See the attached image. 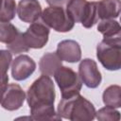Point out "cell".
Listing matches in <instances>:
<instances>
[{
	"label": "cell",
	"instance_id": "cell-20",
	"mask_svg": "<svg viewBox=\"0 0 121 121\" xmlns=\"http://www.w3.org/2000/svg\"><path fill=\"white\" fill-rule=\"evenodd\" d=\"M95 115L96 118L100 121H118L120 119L119 112L114 110V108L109 106L100 109L97 112H95Z\"/></svg>",
	"mask_w": 121,
	"mask_h": 121
},
{
	"label": "cell",
	"instance_id": "cell-2",
	"mask_svg": "<svg viewBox=\"0 0 121 121\" xmlns=\"http://www.w3.org/2000/svg\"><path fill=\"white\" fill-rule=\"evenodd\" d=\"M58 114L71 121H91L95 117V110L90 101L78 94L60 101Z\"/></svg>",
	"mask_w": 121,
	"mask_h": 121
},
{
	"label": "cell",
	"instance_id": "cell-11",
	"mask_svg": "<svg viewBox=\"0 0 121 121\" xmlns=\"http://www.w3.org/2000/svg\"><path fill=\"white\" fill-rule=\"evenodd\" d=\"M16 11L21 21L25 23H33L41 16L42 7L37 0H21Z\"/></svg>",
	"mask_w": 121,
	"mask_h": 121
},
{
	"label": "cell",
	"instance_id": "cell-7",
	"mask_svg": "<svg viewBox=\"0 0 121 121\" xmlns=\"http://www.w3.org/2000/svg\"><path fill=\"white\" fill-rule=\"evenodd\" d=\"M49 28L46 25L40 21L33 22L23 33L24 40L29 48H42L45 45L48 41Z\"/></svg>",
	"mask_w": 121,
	"mask_h": 121
},
{
	"label": "cell",
	"instance_id": "cell-22",
	"mask_svg": "<svg viewBox=\"0 0 121 121\" xmlns=\"http://www.w3.org/2000/svg\"><path fill=\"white\" fill-rule=\"evenodd\" d=\"M50 6H57V7H62L64 5H67V3L70 0H45Z\"/></svg>",
	"mask_w": 121,
	"mask_h": 121
},
{
	"label": "cell",
	"instance_id": "cell-17",
	"mask_svg": "<svg viewBox=\"0 0 121 121\" xmlns=\"http://www.w3.org/2000/svg\"><path fill=\"white\" fill-rule=\"evenodd\" d=\"M97 30L106 37H115L120 35L121 27L118 22L113 19H104L101 20L97 26Z\"/></svg>",
	"mask_w": 121,
	"mask_h": 121
},
{
	"label": "cell",
	"instance_id": "cell-19",
	"mask_svg": "<svg viewBox=\"0 0 121 121\" xmlns=\"http://www.w3.org/2000/svg\"><path fill=\"white\" fill-rule=\"evenodd\" d=\"M16 4L14 0H2L0 6V21L9 22L15 17Z\"/></svg>",
	"mask_w": 121,
	"mask_h": 121
},
{
	"label": "cell",
	"instance_id": "cell-8",
	"mask_svg": "<svg viewBox=\"0 0 121 121\" xmlns=\"http://www.w3.org/2000/svg\"><path fill=\"white\" fill-rule=\"evenodd\" d=\"M78 77L88 88H96L101 82V74L96 62L91 59H84L78 65Z\"/></svg>",
	"mask_w": 121,
	"mask_h": 121
},
{
	"label": "cell",
	"instance_id": "cell-6",
	"mask_svg": "<svg viewBox=\"0 0 121 121\" xmlns=\"http://www.w3.org/2000/svg\"><path fill=\"white\" fill-rule=\"evenodd\" d=\"M54 77L59 88L60 89L62 98H68L79 94L82 82L74 70L61 65L55 72Z\"/></svg>",
	"mask_w": 121,
	"mask_h": 121
},
{
	"label": "cell",
	"instance_id": "cell-10",
	"mask_svg": "<svg viewBox=\"0 0 121 121\" xmlns=\"http://www.w3.org/2000/svg\"><path fill=\"white\" fill-rule=\"evenodd\" d=\"M36 69L35 61L26 55H20L12 60L11 75L15 80H25Z\"/></svg>",
	"mask_w": 121,
	"mask_h": 121
},
{
	"label": "cell",
	"instance_id": "cell-9",
	"mask_svg": "<svg viewBox=\"0 0 121 121\" xmlns=\"http://www.w3.org/2000/svg\"><path fill=\"white\" fill-rule=\"evenodd\" d=\"M26 95L23 89L15 83L9 84L1 98V106L8 111H15L23 106Z\"/></svg>",
	"mask_w": 121,
	"mask_h": 121
},
{
	"label": "cell",
	"instance_id": "cell-23",
	"mask_svg": "<svg viewBox=\"0 0 121 121\" xmlns=\"http://www.w3.org/2000/svg\"><path fill=\"white\" fill-rule=\"evenodd\" d=\"M1 3H2V0H0V6H1Z\"/></svg>",
	"mask_w": 121,
	"mask_h": 121
},
{
	"label": "cell",
	"instance_id": "cell-4",
	"mask_svg": "<svg viewBox=\"0 0 121 121\" xmlns=\"http://www.w3.org/2000/svg\"><path fill=\"white\" fill-rule=\"evenodd\" d=\"M96 4L87 0H70L66 5V12L75 23H81L84 27L90 28L98 20Z\"/></svg>",
	"mask_w": 121,
	"mask_h": 121
},
{
	"label": "cell",
	"instance_id": "cell-15",
	"mask_svg": "<svg viewBox=\"0 0 121 121\" xmlns=\"http://www.w3.org/2000/svg\"><path fill=\"white\" fill-rule=\"evenodd\" d=\"M12 60L11 53L9 50H0V101L5 90L8 87V70Z\"/></svg>",
	"mask_w": 121,
	"mask_h": 121
},
{
	"label": "cell",
	"instance_id": "cell-14",
	"mask_svg": "<svg viewBox=\"0 0 121 121\" xmlns=\"http://www.w3.org/2000/svg\"><path fill=\"white\" fill-rule=\"evenodd\" d=\"M40 71L43 75L54 76L55 72L61 66V60L57 55V53H46L44 54L39 62Z\"/></svg>",
	"mask_w": 121,
	"mask_h": 121
},
{
	"label": "cell",
	"instance_id": "cell-5",
	"mask_svg": "<svg viewBox=\"0 0 121 121\" xmlns=\"http://www.w3.org/2000/svg\"><path fill=\"white\" fill-rule=\"evenodd\" d=\"M41 16L44 25L58 32H67L74 27L75 22L62 7H48L42 12Z\"/></svg>",
	"mask_w": 121,
	"mask_h": 121
},
{
	"label": "cell",
	"instance_id": "cell-21",
	"mask_svg": "<svg viewBox=\"0 0 121 121\" xmlns=\"http://www.w3.org/2000/svg\"><path fill=\"white\" fill-rule=\"evenodd\" d=\"M7 47L9 49V51L10 53L13 54H19V53H23V52H27L29 47L26 45L24 37H23V33L18 34V36L9 44H7Z\"/></svg>",
	"mask_w": 121,
	"mask_h": 121
},
{
	"label": "cell",
	"instance_id": "cell-18",
	"mask_svg": "<svg viewBox=\"0 0 121 121\" xmlns=\"http://www.w3.org/2000/svg\"><path fill=\"white\" fill-rule=\"evenodd\" d=\"M19 34L18 29L9 22L0 21V42L10 43Z\"/></svg>",
	"mask_w": 121,
	"mask_h": 121
},
{
	"label": "cell",
	"instance_id": "cell-12",
	"mask_svg": "<svg viewBox=\"0 0 121 121\" xmlns=\"http://www.w3.org/2000/svg\"><path fill=\"white\" fill-rule=\"evenodd\" d=\"M56 53L61 60L67 62H78L81 58L80 46L74 40H64L59 43Z\"/></svg>",
	"mask_w": 121,
	"mask_h": 121
},
{
	"label": "cell",
	"instance_id": "cell-1",
	"mask_svg": "<svg viewBox=\"0 0 121 121\" xmlns=\"http://www.w3.org/2000/svg\"><path fill=\"white\" fill-rule=\"evenodd\" d=\"M26 100L34 120H60L61 117L55 112V87L47 75H42L28 88Z\"/></svg>",
	"mask_w": 121,
	"mask_h": 121
},
{
	"label": "cell",
	"instance_id": "cell-13",
	"mask_svg": "<svg viewBox=\"0 0 121 121\" xmlns=\"http://www.w3.org/2000/svg\"><path fill=\"white\" fill-rule=\"evenodd\" d=\"M120 0H101L96 4V11L99 19H113L120 14Z\"/></svg>",
	"mask_w": 121,
	"mask_h": 121
},
{
	"label": "cell",
	"instance_id": "cell-3",
	"mask_svg": "<svg viewBox=\"0 0 121 121\" xmlns=\"http://www.w3.org/2000/svg\"><path fill=\"white\" fill-rule=\"evenodd\" d=\"M96 57L108 70H119L121 67V35L106 37L96 47Z\"/></svg>",
	"mask_w": 121,
	"mask_h": 121
},
{
	"label": "cell",
	"instance_id": "cell-16",
	"mask_svg": "<svg viewBox=\"0 0 121 121\" xmlns=\"http://www.w3.org/2000/svg\"><path fill=\"white\" fill-rule=\"evenodd\" d=\"M103 102L112 108L121 107V88L118 85L109 86L103 93Z\"/></svg>",
	"mask_w": 121,
	"mask_h": 121
}]
</instances>
